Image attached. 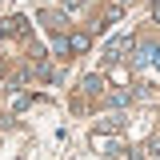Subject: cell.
Returning <instances> with one entry per match:
<instances>
[{"label": "cell", "mask_w": 160, "mask_h": 160, "mask_svg": "<svg viewBox=\"0 0 160 160\" xmlns=\"http://www.w3.org/2000/svg\"><path fill=\"white\" fill-rule=\"evenodd\" d=\"M132 48V40L128 36H116L112 44H104V64H116V60H124V52Z\"/></svg>", "instance_id": "obj_1"}, {"label": "cell", "mask_w": 160, "mask_h": 160, "mask_svg": "<svg viewBox=\"0 0 160 160\" xmlns=\"http://www.w3.org/2000/svg\"><path fill=\"white\" fill-rule=\"evenodd\" d=\"M92 148L104 152V156H116V152H120V140H108L104 132H96V136H92Z\"/></svg>", "instance_id": "obj_2"}, {"label": "cell", "mask_w": 160, "mask_h": 160, "mask_svg": "<svg viewBox=\"0 0 160 160\" xmlns=\"http://www.w3.org/2000/svg\"><path fill=\"white\" fill-rule=\"evenodd\" d=\"M152 60H156V44H140L136 56H132V64L140 68V64H152Z\"/></svg>", "instance_id": "obj_3"}, {"label": "cell", "mask_w": 160, "mask_h": 160, "mask_svg": "<svg viewBox=\"0 0 160 160\" xmlns=\"http://www.w3.org/2000/svg\"><path fill=\"white\" fill-rule=\"evenodd\" d=\"M80 88H84L88 96H96L100 88H104V80H100V76H84V80H80Z\"/></svg>", "instance_id": "obj_4"}, {"label": "cell", "mask_w": 160, "mask_h": 160, "mask_svg": "<svg viewBox=\"0 0 160 160\" xmlns=\"http://www.w3.org/2000/svg\"><path fill=\"white\" fill-rule=\"evenodd\" d=\"M8 32H16V36H28V20H24V16H12V20H8Z\"/></svg>", "instance_id": "obj_5"}, {"label": "cell", "mask_w": 160, "mask_h": 160, "mask_svg": "<svg viewBox=\"0 0 160 160\" xmlns=\"http://www.w3.org/2000/svg\"><path fill=\"white\" fill-rule=\"evenodd\" d=\"M84 48H88V36H84V32L68 36V52H84Z\"/></svg>", "instance_id": "obj_6"}, {"label": "cell", "mask_w": 160, "mask_h": 160, "mask_svg": "<svg viewBox=\"0 0 160 160\" xmlns=\"http://www.w3.org/2000/svg\"><path fill=\"white\" fill-rule=\"evenodd\" d=\"M128 100H132V92H112V100H108V104H112V108H124Z\"/></svg>", "instance_id": "obj_7"}, {"label": "cell", "mask_w": 160, "mask_h": 160, "mask_svg": "<svg viewBox=\"0 0 160 160\" xmlns=\"http://www.w3.org/2000/svg\"><path fill=\"white\" fill-rule=\"evenodd\" d=\"M152 12H156V20H160V0H156V4H152Z\"/></svg>", "instance_id": "obj_8"}, {"label": "cell", "mask_w": 160, "mask_h": 160, "mask_svg": "<svg viewBox=\"0 0 160 160\" xmlns=\"http://www.w3.org/2000/svg\"><path fill=\"white\" fill-rule=\"evenodd\" d=\"M152 64H156V68H160V48H156V60H152Z\"/></svg>", "instance_id": "obj_9"}]
</instances>
